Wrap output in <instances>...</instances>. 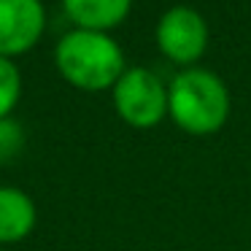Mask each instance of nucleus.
Listing matches in <instances>:
<instances>
[{"label": "nucleus", "mask_w": 251, "mask_h": 251, "mask_svg": "<svg viewBox=\"0 0 251 251\" xmlns=\"http://www.w3.org/2000/svg\"><path fill=\"white\" fill-rule=\"evenodd\" d=\"M54 62L68 84L87 92L114 89L119 76L127 71L122 46L108 33L98 30H71L54 49Z\"/></svg>", "instance_id": "obj_1"}, {"label": "nucleus", "mask_w": 251, "mask_h": 251, "mask_svg": "<svg viewBox=\"0 0 251 251\" xmlns=\"http://www.w3.org/2000/svg\"><path fill=\"white\" fill-rule=\"evenodd\" d=\"M229 89L213 71L186 68L168 87V116L189 135L219 132L229 119Z\"/></svg>", "instance_id": "obj_2"}, {"label": "nucleus", "mask_w": 251, "mask_h": 251, "mask_svg": "<svg viewBox=\"0 0 251 251\" xmlns=\"http://www.w3.org/2000/svg\"><path fill=\"white\" fill-rule=\"evenodd\" d=\"M111 92L116 114L130 127L149 130L168 116V87L149 68H127Z\"/></svg>", "instance_id": "obj_3"}, {"label": "nucleus", "mask_w": 251, "mask_h": 251, "mask_svg": "<svg viewBox=\"0 0 251 251\" xmlns=\"http://www.w3.org/2000/svg\"><path fill=\"white\" fill-rule=\"evenodd\" d=\"M154 38L168 60L178 65H195L208 49V22L197 8L173 6L159 17Z\"/></svg>", "instance_id": "obj_4"}, {"label": "nucleus", "mask_w": 251, "mask_h": 251, "mask_svg": "<svg viewBox=\"0 0 251 251\" xmlns=\"http://www.w3.org/2000/svg\"><path fill=\"white\" fill-rule=\"evenodd\" d=\"M46 27V8L41 0H0V57L30 51Z\"/></svg>", "instance_id": "obj_5"}, {"label": "nucleus", "mask_w": 251, "mask_h": 251, "mask_svg": "<svg viewBox=\"0 0 251 251\" xmlns=\"http://www.w3.org/2000/svg\"><path fill=\"white\" fill-rule=\"evenodd\" d=\"M62 8L78 30L105 33L127 19L132 0H62Z\"/></svg>", "instance_id": "obj_6"}, {"label": "nucleus", "mask_w": 251, "mask_h": 251, "mask_svg": "<svg viewBox=\"0 0 251 251\" xmlns=\"http://www.w3.org/2000/svg\"><path fill=\"white\" fill-rule=\"evenodd\" d=\"M35 202L27 192L0 186V243H17L35 227Z\"/></svg>", "instance_id": "obj_7"}, {"label": "nucleus", "mask_w": 251, "mask_h": 251, "mask_svg": "<svg viewBox=\"0 0 251 251\" xmlns=\"http://www.w3.org/2000/svg\"><path fill=\"white\" fill-rule=\"evenodd\" d=\"M22 98V76L14 60L0 57V119H6Z\"/></svg>", "instance_id": "obj_8"}, {"label": "nucleus", "mask_w": 251, "mask_h": 251, "mask_svg": "<svg viewBox=\"0 0 251 251\" xmlns=\"http://www.w3.org/2000/svg\"><path fill=\"white\" fill-rule=\"evenodd\" d=\"M25 146V130L14 119H0V162L14 159Z\"/></svg>", "instance_id": "obj_9"}]
</instances>
